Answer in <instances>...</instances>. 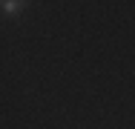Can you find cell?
<instances>
[{
	"instance_id": "obj_1",
	"label": "cell",
	"mask_w": 135,
	"mask_h": 129,
	"mask_svg": "<svg viewBox=\"0 0 135 129\" xmlns=\"http://www.w3.org/2000/svg\"><path fill=\"white\" fill-rule=\"evenodd\" d=\"M26 0H0V14H6V17H20L23 12H26Z\"/></svg>"
}]
</instances>
